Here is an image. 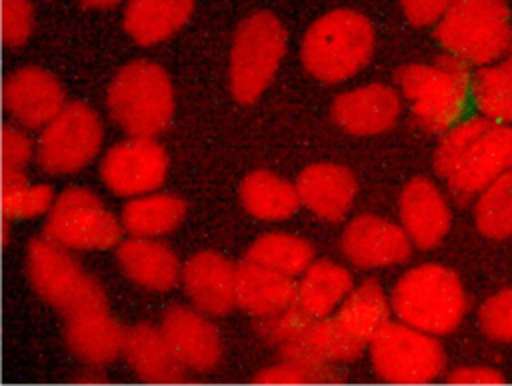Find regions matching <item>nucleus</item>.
Returning a JSON list of instances; mask_svg holds the SVG:
<instances>
[{
	"mask_svg": "<svg viewBox=\"0 0 512 386\" xmlns=\"http://www.w3.org/2000/svg\"><path fill=\"white\" fill-rule=\"evenodd\" d=\"M434 168L456 198L478 196L512 168V126L486 116L456 122L436 148Z\"/></svg>",
	"mask_w": 512,
	"mask_h": 386,
	"instance_id": "f257e3e1",
	"label": "nucleus"
},
{
	"mask_svg": "<svg viewBox=\"0 0 512 386\" xmlns=\"http://www.w3.org/2000/svg\"><path fill=\"white\" fill-rule=\"evenodd\" d=\"M374 50V28L356 10L338 8L310 24L302 38L304 68L326 84H338L358 74Z\"/></svg>",
	"mask_w": 512,
	"mask_h": 386,
	"instance_id": "f03ea898",
	"label": "nucleus"
},
{
	"mask_svg": "<svg viewBox=\"0 0 512 386\" xmlns=\"http://www.w3.org/2000/svg\"><path fill=\"white\" fill-rule=\"evenodd\" d=\"M392 314L432 336L458 328L466 314V292L458 274L440 264L406 270L390 292Z\"/></svg>",
	"mask_w": 512,
	"mask_h": 386,
	"instance_id": "7ed1b4c3",
	"label": "nucleus"
},
{
	"mask_svg": "<svg viewBox=\"0 0 512 386\" xmlns=\"http://www.w3.org/2000/svg\"><path fill=\"white\" fill-rule=\"evenodd\" d=\"M402 96L428 132H446L462 116L470 94L468 64L446 54L434 62H412L398 70Z\"/></svg>",
	"mask_w": 512,
	"mask_h": 386,
	"instance_id": "20e7f679",
	"label": "nucleus"
},
{
	"mask_svg": "<svg viewBox=\"0 0 512 386\" xmlns=\"http://www.w3.org/2000/svg\"><path fill=\"white\" fill-rule=\"evenodd\" d=\"M110 118L128 136H158L174 114V90L166 70L152 60H132L110 82Z\"/></svg>",
	"mask_w": 512,
	"mask_h": 386,
	"instance_id": "39448f33",
	"label": "nucleus"
},
{
	"mask_svg": "<svg viewBox=\"0 0 512 386\" xmlns=\"http://www.w3.org/2000/svg\"><path fill=\"white\" fill-rule=\"evenodd\" d=\"M26 270L36 294L66 318L108 308L102 286L76 262L68 248L46 236L28 244Z\"/></svg>",
	"mask_w": 512,
	"mask_h": 386,
	"instance_id": "423d86ee",
	"label": "nucleus"
},
{
	"mask_svg": "<svg viewBox=\"0 0 512 386\" xmlns=\"http://www.w3.org/2000/svg\"><path fill=\"white\" fill-rule=\"evenodd\" d=\"M436 40L466 64H488L510 44V12L504 0H454L438 20Z\"/></svg>",
	"mask_w": 512,
	"mask_h": 386,
	"instance_id": "0eeeda50",
	"label": "nucleus"
},
{
	"mask_svg": "<svg viewBox=\"0 0 512 386\" xmlns=\"http://www.w3.org/2000/svg\"><path fill=\"white\" fill-rule=\"evenodd\" d=\"M286 30L272 12L246 16L230 50V88L238 102H256L270 86L286 52Z\"/></svg>",
	"mask_w": 512,
	"mask_h": 386,
	"instance_id": "6e6552de",
	"label": "nucleus"
},
{
	"mask_svg": "<svg viewBox=\"0 0 512 386\" xmlns=\"http://www.w3.org/2000/svg\"><path fill=\"white\" fill-rule=\"evenodd\" d=\"M372 368L388 384H428L446 368L444 348L436 336L406 322H388L370 340Z\"/></svg>",
	"mask_w": 512,
	"mask_h": 386,
	"instance_id": "1a4fd4ad",
	"label": "nucleus"
},
{
	"mask_svg": "<svg viewBox=\"0 0 512 386\" xmlns=\"http://www.w3.org/2000/svg\"><path fill=\"white\" fill-rule=\"evenodd\" d=\"M122 222L92 190H62L44 220V236L68 250H108L120 244Z\"/></svg>",
	"mask_w": 512,
	"mask_h": 386,
	"instance_id": "9d476101",
	"label": "nucleus"
},
{
	"mask_svg": "<svg viewBox=\"0 0 512 386\" xmlns=\"http://www.w3.org/2000/svg\"><path fill=\"white\" fill-rule=\"evenodd\" d=\"M104 128L100 116L84 102L66 106L36 138V162L52 176H66L86 168L100 152Z\"/></svg>",
	"mask_w": 512,
	"mask_h": 386,
	"instance_id": "9b49d317",
	"label": "nucleus"
},
{
	"mask_svg": "<svg viewBox=\"0 0 512 386\" xmlns=\"http://www.w3.org/2000/svg\"><path fill=\"white\" fill-rule=\"evenodd\" d=\"M168 174V154L152 136H128L110 146L100 160L102 184L120 198L158 190Z\"/></svg>",
	"mask_w": 512,
	"mask_h": 386,
	"instance_id": "f8f14e48",
	"label": "nucleus"
},
{
	"mask_svg": "<svg viewBox=\"0 0 512 386\" xmlns=\"http://www.w3.org/2000/svg\"><path fill=\"white\" fill-rule=\"evenodd\" d=\"M412 246L400 224L376 214L354 216L340 236L346 260L364 270L398 266L408 260Z\"/></svg>",
	"mask_w": 512,
	"mask_h": 386,
	"instance_id": "ddd939ff",
	"label": "nucleus"
},
{
	"mask_svg": "<svg viewBox=\"0 0 512 386\" xmlns=\"http://www.w3.org/2000/svg\"><path fill=\"white\" fill-rule=\"evenodd\" d=\"M2 104L14 124L42 130L66 106V98L54 74L38 66H24L4 80Z\"/></svg>",
	"mask_w": 512,
	"mask_h": 386,
	"instance_id": "4468645a",
	"label": "nucleus"
},
{
	"mask_svg": "<svg viewBox=\"0 0 512 386\" xmlns=\"http://www.w3.org/2000/svg\"><path fill=\"white\" fill-rule=\"evenodd\" d=\"M160 330L184 370L210 372L220 362V334L206 312L194 306H172Z\"/></svg>",
	"mask_w": 512,
	"mask_h": 386,
	"instance_id": "2eb2a0df",
	"label": "nucleus"
},
{
	"mask_svg": "<svg viewBox=\"0 0 512 386\" xmlns=\"http://www.w3.org/2000/svg\"><path fill=\"white\" fill-rule=\"evenodd\" d=\"M188 302L208 316H222L236 306V266L222 254L202 250L190 256L180 274Z\"/></svg>",
	"mask_w": 512,
	"mask_h": 386,
	"instance_id": "dca6fc26",
	"label": "nucleus"
},
{
	"mask_svg": "<svg viewBox=\"0 0 512 386\" xmlns=\"http://www.w3.org/2000/svg\"><path fill=\"white\" fill-rule=\"evenodd\" d=\"M400 226L420 250L436 248L450 230L452 212L442 190L428 178H412L400 194Z\"/></svg>",
	"mask_w": 512,
	"mask_h": 386,
	"instance_id": "f3484780",
	"label": "nucleus"
},
{
	"mask_svg": "<svg viewBox=\"0 0 512 386\" xmlns=\"http://www.w3.org/2000/svg\"><path fill=\"white\" fill-rule=\"evenodd\" d=\"M400 114L398 92L380 82L350 88L332 102L334 122L348 134L374 136L390 130Z\"/></svg>",
	"mask_w": 512,
	"mask_h": 386,
	"instance_id": "a211bd4d",
	"label": "nucleus"
},
{
	"mask_svg": "<svg viewBox=\"0 0 512 386\" xmlns=\"http://www.w3.org/2000/svg\"><path fill=\"white\" fill-rule=\"evenodd\" d=\"M296 190L300 204L308 212L328 222H340L350 212L358 186L354 174L346 166L316 162L300 172Z\"/></svg>",
	"mask_w": 512,
	"mask_h": 386,
	"instance_id": "6ab92c4d",
	"label": "nucleus"
},
{
	"mask_svg": "<svg viewBox=\"0 0 512 386\" xmlns=\"http://www.w3.org/2000/svg\"><path fill=\"white\" fill-rule=\"evenodd\" d=\"M366 344L356 340L336 316L312 318L290 342L280 346L282 358L298 360L318 368H332L356 360Z\"/></svg>",
	"mask_w": 512,
	"mask_h": 386,
	"instance_id": "aec40b11",
	"label": "nucleus"
},
{
	"mask_svg": "<svg viewBox=\"0 0 512 386\" xmlns=\"http://www.w3.org/2000/svg\"><path fill=\"white\" fill-rule=\"evenodd\" d=\"M116 260L124 276L146 290L168 292L180 282L178 256L160 238L130 236L118 244Z\"/></svg>",
	"mask_w": 512,
	"mask_h": 386,
	"instance_id": "412c9836",
	"label": "nucleus"
},
{
	"mask_svg": "<svg viewBox=\"0 0 512 386\" xmlns=\"http://www.w3.org/2000/svg\"><path fill=\"white\" fill-rule=\"evenodd\" d=\"M64 338L76 358L100 366L124 352L126 330L108 314V308H98L70 316Z\"/></svg>",
	"mask_w": 512,
	"mask_h": 386,
	"instance_id": "4be33fe9",
	"label": "nucleus"
},
{
	"mask_svg": "<svg viewBox=\"0 0 512 386\" xmlns=\"http://www.w3.org/2000/svg\"><path fill=\"white\" fill-rule=\"evenodd\" d=\"M296 282L292 276L280 274L244 258L236 266V306L254 318H266L294 304Z\"/></svg>",
	"mask_w": 512,
	"mask_h": 386,
	"instance_id": "5701e85b",
	"label": "nucleus"
},
{
	"mask_svg": "<svg viewBox=\"0 0 512 386\" xmlns=\"http://www.w3.org/2000/svg\"><path fill=\"white\" fill-rule=\"evenodd\" d=\"M132 372L150 384H176L184 378V368L168 346L160 328L138 324L126 332L124 352Z\"/></svg>",
	"mask_w": 512,
	"mask_h": 386,
	"instance_id": "b1692460",
	"label": "nucleus"
},
{
	"mask_svg": "<svg viewBox=\"0 0 512 386\" xmlns=\"http://www.w3.org/2000/svg\"><path fill=\"white\" fill-rule=\"evenodd\" d=\"M354 288L352 272L332 260H314L296 282V304L310 318L334 316Z\"/></svg>",
	"mask_w": 512,
	"mask_h": 386,
	"instance_id": "393cba45",
	"label": "nucleus"
},
{
	"mask_svg": "<svg viewBox=\"0 0 512 386\" xmlns=\"http://www.w3.org/2000/svg\"><path fill=\"white\" fill-rule=\"evenodd\" d=\"M194 0H128L124 30L142 46L158 44L178 32L192 16Z\"/></svg>",
	"mask_w": 512,
	"mask_h": 386,
	"instance_id": "a878e982",
	"label": "nucleus"
},
{
	"mask_svg": "<svg viewBox=\"0 0 512 386\" xmlns=\"http://www.w3.org/2000/svg\"><path fill=\"white\" fill-rule=\"evenodd\" d=\"M240 202L244 210L264 222H282L302 206L296 184L270 170L250 172L240 184Z\"/></svg>",
	"mask_w": 512,
	"mask_h": 386,
	"instance_id": "bb28decb",
	"label": "nucleus"
},
{
	"mask_svg": "<svg viewBox=\"0 0 512 386\" xmlns=\"http://www.w3.org/2000/svg\"><path fill=\"white\" fill-rule=\"evenodd\" d=\"M186 214V204L168 192H148L128 198L120 212L122 228L138 238H162L174 232Z\"/></svg>",
	"mask_w": 512,
	"mask_h": 386,
	"instance_id": "cd10ccee",
	"label": "nucleus"
},
{
	"mask_svg": "<svg viewBox=\"0 0 512 386\" xmlns=\"http://www.w3.org/2000/svg\"><path fill=\"white\" fill-rule=\"evenodd\" d=\"M390 314L392 302L384 288L376 280H364L350 290L334 316L356 340L370 344L390 322Z\"/></svg>",
	"mask_w": 512,
	"mask_h": 386,
	"instance_id": "c85d7f7f",
	"label": "nucleus"
},
{
	"mask_svg": "<svg viewBox=\"0 0 512 386\" xmlns=\"http://www.w3.org/2000/svg\"><path fill=\"white\" fill-rule=\"evenodd\" d=\"M246 258L280 274L298 278L314 262V248L302 236L266 232L250 244Z\"/></svg>",
	"mask_w": 512,
	"mask_h": 386,
	"instance_id": "c756f323",
	"label": "nucleus"
},
{
	"mask_svg": "<svg viewBox=\"0 0 512 386\" xmlns=\"http://www.w3.org/2000/svg\"><path fill=\"white\" fill-rule=\"evenodd\" d=\"M54 198L48 184L28 182L22 170H2V214L6 220L46 216Z\"/></svg>",
	"mask_w": 512,
	"mask_h": 386,
	"instance_id": "7c9ffc66",
	"label": "nucleus"
},
{
	"mask_svg": "<svg viewBox=\"0 0 512 386\" xmlns=\"http://www.w3.org/2000/svg\"><path fill=\"white\" fill-rule=\"evenodd\" d=\"M472 96L482 116L512 124V58L482 68L472 80Z\"/></svg>",
	"mask_w": 512,
	"mask_h": 386,
	"instance_id": "2f4dec72",
	"label": "nucleus"
},
{
	"mask_svg": "<svg viewBox=\"0 0 512 386\" xmlns=\"http://www.w3.org/2000/svg\"><path fill=\"white\" fill-rule=\"evenodd\" d=\"M474 220L480 234L490 240L512 236V168L478 194Z\"/></svg>",
	"mask_w": 512,
	"mask_h": 386,
	"instance_id": "473e14b6",
	"label": "nucleus"
},
{
	"mask_svg": "<svg viewBox=\"0 0 512 386\" xmlns=\"http://www.w3.org/2000/svg\"><path fill=\"white\" fill-rule=\"evenodd\" d=\"M336 380L338 376L332 368H318L290 358H282V362L264 368L254 378L258 384H330Z\"/></svg>",
	"mask_w": 512,
	"mask_h": 386,
	"instance_id": "72a5a7b5",
	"label": "nucleus"
},
{
	"mask_svg": "<svg viewBox=\"0 0 512 386\" xmlns=\"http://www.w3.org/2000/svg\"><path fill=\"white\" fill-rule=\"evenodd\" d=\"M482 332L494 342H512V288L492 294L478 312Z\"/></svg>",
	"mask_w": 512,
	"mask_h": 386,
	"instance_id": "f704fd0d",
	"label": "nucleus"
},
{
	"mask_svg": "<svg viewBox=\"0 0 512 386\" xmlns=\"http://www.w3.org/2000/svg\"><path fill=\"white\" fill-rule=\"evenodd\" d=\"M310 320L312 318L294 302L276 314L258 318V332L266 342L280 348L290 342Z\"/></svg>",
	"mask_w": 512,
	"mask_h": 386,
	"instance_id": "c9c22d12",
	"label": "nucleus"
},
{
	"mask_svg": "<svg viewBox=\"0 0 512 386\" xmlns=\"http://www.w3.org/2000/svg\"><path fill=\"white\" fill-rule=\"evenodd\" d=\"M32 26L30 0H2V40L8 48H20L30 38Z\"/></svg>",
	"mask_w": 512,
	"mask_h": 386,
	"instance_id": "e433bc0d",
	"label": "nucleus"
},
{
	"mask_svg": "<svg viewBox=\"0 0 512 386\" xmlns=\"http://www.w3.org/2000/svg\"><path fill=\"white\" fill-rule=\"evenodd\" d=\"M2 170H24L36 156V142L30 140L26 128L6 124L2 128Z\"/></svg>",
	"mask_w": 512,
	"mask_h": 386,
	"instance_id": "4c0bfd02",
	"label": "nucleus"
},
{
	"mask_svg": "<svg viewBox=\"0 0 512 386\" xmlns=\"http://www.w3.org/2000/svg\"><path fill=\"white\" fill-rule=\"evenodd\" d=\"M402 10L410 24L428 26L438 22L454 0H400Z\"/></svg>",
	"mask_w": 512,
	"mask_h": 386,
	"instance_id": "58836bf2",
	"label": "nucleus"
},
{
	"mask_svg": "<svg viewBox=\"0 0 512 386\" xmlns=\"http://www.w3.org/2000/svg\"><path fill=\"white\" fill-rule=\"evenodd\" d=\"M450 384H504V376L488 366H460L448 374Z\"/></svg>",
	"mask_w": 512,
	"mask_h": 386,
	"instance_id": "ea45409f",
	"label": "nucleus"
},
{
	"mask_svg": "<svg viewBox=\"0 0 512 386\" xmlns=\"http://www.w3.org/2000/svg\"><path fill=\"white\" fill-rule=\"evenodd\" d=\"M84 6L88 8H98V10H106V8H114L118 6L122 0H80Z\"/></svg>",
	"mask_w": 512,
	"mask_h": 386,
	"instance_id": "a19ab883",
	"label": "nucleus"
},
{
	"mask_svg": "<svg viewBox=\"0 0 512 386\" xmlns=\"http://www.w3.org/2000/svg\"><path fill=\"white\" fill-rule=\"evenodd\" d=\"M8 242H10V220L4 218V222H2V244L6 246Z\"/></svg>",
	"mask_w": 512,
	"mask_h": 386,
	"instance_id": "79ce46f5",
	"label": "nucleus"
}]
</instances>
